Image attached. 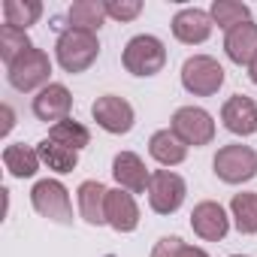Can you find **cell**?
I'll return each mask as SVG.
<instances>
[{
	"label": "cell",
	"instance_id": "5bb4252c",
	"mask_svg": "<svg viewBox=\"0 0 257 257\" xmlns=\"http://www.w3.org/2000/svg\"><path fill=\"white\" fill-rule=\"evenodd\" d=\"M70 109H73V97H70V91H67V85H61V82H52V85H46L37 97H34V115L40 118V121H52V124H58V121H67L70 118Z\"/></svg>",
	"mask_w": 257,
	"mask_h": 257
},
{
	"label": "cell",
	"instance_id": "5b68a950",
	"mask_svg": "<svg viewBox=\"0 0 257 257\" xmlns=\"http://www.w3.org/2000/svg\"><path fill=\"white\" fill-rule=\"evenodd\" d=\"M182 85L194 97H212L224 85V67L209 55H194L182 64Z\"/></svg>",
	"mask_w": 257,
	"mask_h": 257
},
{
	"label": "cell",
	"instance_id": "8992f818",
	"mask_svg": "<svg viewBox=\"0 0 257 257\" xmlns=\"http://www.w3.org/2000/svg\"><path fill=\"white\" fill-rule=\"evenodd\" d=\"M149 206L152 212L158 215H173L182 209L185 197H188V185L179 173L173 170H155L152 173V182H149Z\"/></svg>",
	"mask_w": 257,
	"mask_h": 257
},
{
	"label": "cell",
	"instance_id": "9c48e42d",
	"mask_svg": "<svg viewBox=\"0 0 257 257\" xmlns=\"http://www.w3.org/2000/svg\"><path fill=\"white\" fill-rule=\"evenodd\" d=\"M91 115H94V121L103 127L106 134H115V137L131 134V131H134V121H137L134 106L127 103L124 97H118V94H103V97H97L94 106H91Z\"/></svg>",
	"mask_w": 257,
	"mask_h": 257
},
{
	"label": "cell",
	"instance_id": "cb8c5ba5",
	"mask_svg": "<svg viewBox=\"0 0 257 257\" xmlns=\"http://www.w3.org/2000/svg\"><path fill=\"white\" fill-rule=\"evenodd\" d=\"M31 49H34V43H31L28 31L13 28V25H4V28H0V58H4L7 67L16 64V61H19L25 52H31Z\"/></svg>",
	"mask_w": 257,
	"mask_h": 257
},
{
	"label": "cell",
	"instance_id": "44dd1931",
	"mask_svg": "<svg viewBox=\"0 0 257 257\" xmlns=\"http://www.w3.org/2000/svg\"><path fill=\"white\" fill-rule=\"evenodd\" d=\"M37 155H40V161H43L49 170H55V173H73L76 164H79V152H73V149H67V146L49 140V137L37 146Z\"/></svg>",
	"mask_w": 257,
	"mask_h": 257
},
{
	"label": "cell",
	"instance_id": "4dcf8cb0",
	"mask_svg": "<svg viewBox=\"0 0 257 257\" xmlns=\"http://www.w3.org/2000/svg\"><path fill=\"white\" fill-rule=\"evenodd\" d=\"M233 257H245V254H233Z\"/></svg>",
	"mask_w": 257,
	"mask_h": 257
},
{
	"label": "cell",
	"instance_id": "6da1fadb",
	"mask_svg": "<svg viewBox=\"0 0 257 257\" xmlns=\"http://www.w3.org/2000/svg\"><path fill=\"white\" fill-rule=\"evenodd\" d=\"M55 55H58V64L64 73H85L100 55V40H97V34L67 28L55 43Z\"/></svg>",
	"mask_w": 257,
	"mask_h": 257
},
{
	"label": "cell",
	"instance_id": "ba28073f",
	"mask_svg": "<svg viewBox=\"0 0 257 257\" xmlns=\"http://www.w3.org/2000/svg\"><path fill=\"white\" fill-rule=\"evenodd\" d=\"M31 203L34 209L55 221V224H73V206H70V191L58 182V179H43L34 185L31 191Z\"/></svg>",
	"mask_w": 257,
	"mask_h": 257
},
{
	"label": "cell",
	"instance_id": "30bf717a",
	"mask_svg": "<svg viewBox=\"0 0 257 257\" xmlns=\"http://www.w3.org/2000/svg\"><path fill=\"white\" fill-rule=\"evenodd\" d=\"M212 16L206 10H197V7H188V10H179L173 16V37L185 46H200L212 37Z\"/></svg>",
	"mask_w": 257,
	"mask_h": 257
},
{
	"label": "cell",
	"instance_id": "d6986e66",
	"mask_svg": "<svg viewBox=\"0 0 257 257\" xmlns=\"http://www.w3.org/2000/svg\"><path fill=\"white\" fill-rule=\"evenodd\" d=\"M67 19H70V28H73V31L97 34L100 25H103L109 16H106V4H103V0H76V4L67 10Z\"/></svg>",
	"mask_w": 257,
	"mask_h": 257
},
{
	"label": "cell",
	"instance_id": "7a4b0ae2",
	"mask_svg": "<svg viewBox=\"0 0 257 257\" xmlns=\"http://www.w3.org/2000/svg\"><path fill=\"white\" fill-rule=\"evenodd\" d=\"M121 64H124L127 73H134V76H158L164 70V64H167V49H164V43L158 37L140 34V37H134L124 46Z\"/></svg>",
	"mask_w": 257,
	"mask_h": 257
},
{
	"label": "cell",
	"instance_id": "7c38bea8",
	"mask_svg": "<svg viewBox=\"0 0 257 257\" xmlns=\"http://www.w3.org/2000/svg\"><path fill=\"white\" fill-rule=\"evenodd\" d=\"M106 224L118 233H134L140 227V206L131 191L115 188L106 194Z\"/></svg>",
	"mask_w": 257,
	"mask_h": 257
},
{
	"label": "cell",
	"instance_id": "4316f807",
	"mask_svg": "<svg viewBox=\"0 0 257 257\" xmlns=\"http://www.w3.org/2000/svg\"><path fill=\"white\" fill-rule=\"evenodd\" d=\"M152 257H209V254L197 245H185L179 236H164L152 248Z\"/></svg>",
	"mask_w": 257,
	"mask_h": 257
},
{
	"label": "cell",
	"instance_id": "9a60e30c",
	"mask_svg": "<svg viewBox=\"0 0 257 257\" xmlns=\"http://www.w3.org/2000/svg\"><path fill=\"white\" fill-rule=\"evenodd\" d=\"M221 121L230 134L251 137V134H257V103L245 94H233L221 109Z\"/></svg>",
	"mask_w": 257,
	"mask_h": 257
},
{
	"label": "cell",
	"instance_id": "603a6c76",
	"mask_svg": "<svg viewBox=\"0 0 257 257\" xmlns=\"http://www.w3.org/2000/svg\"><path fill=\"white\" fill-rule=\"evenodd\" d=\"M209 16H212V22H215L221 31H227V34H230L233 28L251 22V10H248L245 4H236V0H215L212 10H209Z\"/></svg>",
	"mask_w": 257,
	"mask_h": 257
},
{
	"label": "cell",
	"instance_id": "2e32d148",
	"mask_svg": "<svg viewBox=\"0 0 257 257\" xmlns=\"http://www.w3.org/2000/svg\"><path fill=\"white\" fill-rule=\"evenodd\" d=\"M106 194H109V188H103L97 179L82 182V185H79V191H76V200H79V215H82L91 227L106 224Z\"/></svg>",
	"mask_w": 257,
	"mask_h": 257
},
{
	"label": "cell",
	"instance_id": "277c9868",
	"mask_svg": "<svg viewBox=\"0 0 257 257\" xmlns=\"http://www.w3.org/2000/svg\"><path fill=\"white\" fill-rule=\"evenodd\" d=\"M49 76H52V61H49V55L43 52V49H31V52H25L16 64H10L7 67V79H10V85L16 88V91H43L46 85H52L49 82Z\"/></svg>",
	"mask_w": 257,
	"mask_h": 257
},
{
	"label": "cell",
	"instance_id": "8fae6325",
	"mask_svg": "<svg viewBox=\"0 0 257 257\" xmlns=\"http://www.w3.org/2000/svg\"><path fill=\"white\" fill-rule=\"evenodd\" d=\"M191 227H194V233H197L200 239H206V242H221V239L227 236V230H230V218H227V212H224L221 203L203 200V203H197L194 212H191Z\"/></svg>",
	"mask_w": 257,
	"mask_h": 257
},
{
	"label": "cell",
	"instance_id": "e0dca14e",
	"mask_svg": "<svg viewBox=\"0 0 257 257\" xmlns=\"http://www.w3.org/2000/svg\"><path fill=\"white\" fill-rule=\"evenodd\" d=\"M224 52L233 64H251L257 58V25L254 22H245L239 28H233L227 37H224Z\"/></svg>",
	"mask_w": 257,
	"mask_h": 257
},
{
	"label": "cell",
	"instance_id": "4fadbf2b",
	"mask_svg": "<svg viewBox=\"0 0 257 257\" xmlns=\"http://www.w3.org/2000/svg\"><path fill=\"white\" fill-rule=\"evenodd\" d=\"M112 176L118 182V188L131 191V194H146L149 191V182H152V173L146 170L143 158L134 155V152H118L115 161H112Z\"/></svg>",
	"mask_w": 257,
	"mask_h": 257
},
{
	"label": "cell",
	"instance_id": "f546056e",
	"mask_svg": "<svg viewBox=\"0 0 257 257\" xmlns=\"http://www.w3.org/2000/svg\"><path fill=\"white\" fill-rule=\"evenodd\" d=\"M248 76H251V82L257 85V58H254V61L248 64Z\"/></svg>",
	"mask_w": 257,
	"mask_h": 257
},
{
	"label": "cell",
	"instance_id": "484cf974",
	"mask_svg": "<svg viewBox=\"0 0 257 257\" xmlns=\"http://www.w3.org/2000/svg\"><path fill=\"white\" fill-rule=\"evenodd\" d=\"M40 16H43V4H40V0H7V4H4V19L13 28L28 31L31 25H37Z\"/></svg>",
	"mask_w": 257,
	"mask_h": 257
},
{
	"label": "cell",
	"instance_id": "3957f363",
	"mask_svg": "<svg viewBox=\"0 0 257 257\" xmlns=\"http://www.w3.org/2000/svg\"><path fill=\"white\" fill-rule=\"evenodd\" d=\"M215 176L227 185H242V182H251L257 176V152L251 146H242V143H233V146H224L218 149L215 161Z\"/></svg>",
	"mask_w": 257,
	"mask_h": 257
},
{
	"label": "cell",
	"instance_id": "f1b7e54d",
	"mask_svg": "<svg viewBox=\"0 0 257 257\" xmlns=\"http://www.w3.org/2000/svg\"><path fill=\"white\" fill-rule=\"evenodd\" d=\"M13 124H16V115H13V106H4V127H0V134H10L13 131Z\"/></svg>",
	"mask_w": 257,
	"mask_h": 257
},
{
	"label": "cell",
	"instance_id": "d4e9b609",
	"mask_svg": "<svg viewBox=\"0 0 257 257\" xmlns=\"http://www.w3.org/2000/svg\"><path fill=\"white\" fill-rule=\"evenodd\" d=\"M49 140H55V143H61V146H67V149H73V152H82V149L91 143V134H88V127H85V124L67 118V121L52 124Z\"/></svg>",
	"mask_w": 257,
	"mask_h": 257
},
{
	"label": "cell",
	"instance_id": "ac0fdd59",
	"mask_svg": "<svg viewBox=\"0 0 257 257\" xmlns=\"http://www.w3.org/2000/svg\"><path fill=\"white\" fill-rule=\"evenodd\" d=\"M149 155H152L161 167H179V164L188 158V146L167 127V131L152 134V140H149Z\"/></svg>",
	"mask_w": 257,
	"mask_h": 257
},
{
	"label": "cell",
	"instance_id": "52a82bcc",
	"mask_svg": "<svg viewBox=\"0 0 257 257\" xmlns=\"http://www.w3.org/2000/svg\"><path fill=\"white\" fill-rule=\"evenodd\" d=\"M170 131H173L185 146L200 149V146H209V143L215 140V121H212V115H209L206 109H200V106H182V109H176V115H173V121H170Z\"/></svg>",
	"mask_w": 257,
	"mask_h": 257
},
{
	"label": "cell",
	"instance_id": "ffe728a7",
	"mask_svg": "<svg viewBox=\"0 0 257 257\" xmlns=\"http://www.w3.org/2000/svg\"><path fill=\"white\" fill-rule=\"evenodd\" d=\"M40 155H37V149H31V146H25V143H16V146H7L4 149V167L10 170V176H16V179H31V176H37V170H40Z\"/></svg>",
	"mask_w": 257,
	"mask_h": 257
},
{
	"label": "cell",
	"instance_id": "7402d4cb",
	"mask_svg": "<svg viewBox=\"0 0 257 257\" xmlns=\"http://www.w3.org/2000/svg\"><path fill=\"white\" fill-rule=\"evenodd\" d=\"M230 218H233L239 233L254 236L257 233V194H251V191L236 194L230 200Z\"/></svg>",
	"mask_w": 257,
	"mask_h": 257
},
{
	"label": "cell",
	"instance_id": "83f0119b",
	"mask_svg": "<svg viewBox=\"0 0 257 257\" xmlns=\"http://www.w3.org/2000/svg\"><path fill=\"white\" fill-rule=\"evenodd\" d=\"M103 4H106V16L115 22H134L143 13L140 0H103Z\"/></svg>",
	"mask_w": 257,
	"mask_h": 257
}]
</instances>
